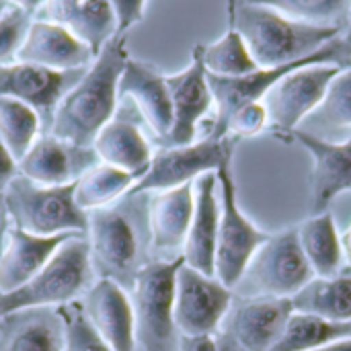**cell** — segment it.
Here are the masks:
<instances>
[{
    "instance_id": "obj_27",
    "label": "cell",
    "mask_w": 351,
    "mask_h": 351,
    "mask_svg": "<svg viewBox=\"0 0 351 351\" xmlns=\"http://www.w3.org/2000/svg\"><path fill=\"white\" fill-rule=\"evenodd\" d=\"M294 313L315 315L327 321H351V269L333 278H313L292 298Z\"/></svg>"
},
{
    "instance_id": "obj_14",
    "label": "cell",
    "mask_w": 351,
    "mask_h": 351,
    "mask_svg": "<svg viewBox=\"0 0 351 351\" xmlns=\"http://www.w3.org/2000/svg\"><path fill=\"white\" fill-rule=\"evenodd\" d=\"M167 86L173 105V128L160 148L187 146L195 142L199 123L214 107V95L202 58V43L193 47L191 64L185 70L167 76Z\"/></svg>"
},
{
    "instance_id": "obj_37",
    "label": "cell",
    "mask_w": 351,
    "mask_h": 351,
    "mask_svg": "<svg viewBox=\"0 0 351 351\" xmlns=\"http://www.w3.org/2000/svg\"><path fill=\"white\" fill-rule=\"evenodd\" d=\"M263 130H267V111L263 107V103H249L245 107H241L228 121L226 134L234 136V138H253L259 136Z\"/></svg>"
},
{
    "instance_id": "obj_9",
    "label": "cell",
    "mask_w": 351,
    "mask_h": 351,
    "mask_svg": "<svg viewBox=\"0 0 351 351\" xmlns=\"http://www.w3.org/2000/svg\"><path fill=\"white\" fill-rule=\"evenodd\" d=\"M239 138L234 136H212L191 142L187 146H171L154 152L150 169L136 185L132 193H154L173 189L185 183H193L206 173H216L218 169L232 162Z\"/></svg>"
},
{
    "instance_id": "obj_2",
    "label": "cell",
    "mask_w": 351,
    "mask_h": 351,
    "mask_svg": "<svg viewBox=\"0 0 351 351\" xmlns=\"http://www.w3.org/2000/svg\"><path fill=\"white\" fill-rule=\"evenodd\" d=\"M130 60L125 37L109 39L82 78L62 99L49 134L76 146L93 148L99 132L113 119L119 101V78Z\"/></svg>"
},
{
    "instance_id": "obj_25",
    "label": "cell",
    "mask_w": 351,
    "mask_h": 351,
    "mask_svg": "<svg viewBox=\"0 0 351 351\" xmlns=\"http://www.w3.org/2000/svg\"><path fill=\"white\" fill-rule=\"evenodd\" d=\"M45 21L66 27L90 47L95 58L103 45L117 35V21L109 0H47Z\"/></svg>"
},
{
    "instance_id": "obj_6",
    "label": "cell",
    "mask_w": 351,
    "mask_h": 351,
    "mask_svg": "<svg viewBox=\"0 0 351 351\" xmlns=\"http://www.w3.org/2000/svg\"><path fill=\"white\" fill-rule=\"evenodd\" d=\"M74 189L76 183L47 187L19 173L4 191L12 226L37 237L88 234V212L76 204Z\"/></svg>"
},
{
    "instance_id": "obj_4",
    "label": "cell",
    "mask_w": 351,
    "mask_h": 351,
    "mask_svg": "<svg viewBox=\"0 0 351 351\" xmlns=\"http://www.w3.org/2000/svg\"><path fill=\"white\" fill-rule=\"evenodd\" d=\"M95 282L88 239L74 237L27 284L12 292H0V319L25 308L62 306L84 296Z\"/></svg>"
},
{
    "instance_id": "obj_12",
    "label": "cell",
    "mask_w": 351,
    "mask_h": 351,
    "mask_svg": "<svg viewBox=\"0 0 351 351\" xmlns=\"http://www.w3.org/2000/svg\"><path fill=\"white\" fill-rule=\"evenodd\" d=\"M234 302V292L218 278L183 263L175 284V323L181 335H216Z\"/></svg>"
},
{
    "instance_id": "obj_30",
    "label": "cell",
    "mask_w": 351,
    "mask_h": 351,
    "mask_svg": "<svg viewBox=\"0 0 351 351\" xmlns=\"http://www.w3.org/2000/svg\"><path fill=\"white\" fill-rule=\"evenodd\" d=\"M136 181L138 179L134 175L111 165L99 162L76 181L74 197L84 212H90L123 197L136 185Z\"/></svg>"
},
{
    "instance_id": "obj_46",
    "label": "cell",
    "mask_w": 351,
    "mask_h": 351,
    "mask_svg": "<svg viewBox=\"0 0 351 351\" xmlns=\"http://www.w3.org/2000/svg\"><path fill=\"white\" fill-rule=\"evenodd\" d=\"M341 39H343V43L348 45V49L351 51V8L350 14H348V21H346V27H343V33H341Z\"/></svg>"
},
{
    "instance_id": "obj_39",
    "label": "cell",
    "mask_w": 351,
    "mask_h": 351,
    "mask_svg": "<svg viewBox=\"0 0 351 351\" xmlns=\"http://www.w3.org/2000/svg\"><path fill=\"white\" fill-rule=\"evenodd\" d=\"M19 175V165L16 160L10 156V152L6 150L4 142L0 140V193L6 191V187L10 185V181Z\"/></svg>"
},
{
    "instance_id": "obj_45",
    "label": "cell",
    "mask_w": 351,
    "mask_h": 351,
    "mask_svg": "<svg viewBox=\"0 0 351 351\" xmlns=\"http://www.w3.org/2000/svg\"><path fill=\"white\" fill-rule=\"evenodd\" d=\"M341 245H343V255H346V259H348V263H350L351 267V224L350 228L343 232V237H341Z\"/></svg>"
},
{
    "instance_id": "obj_3",
    "label": "cell",
    "mask_w": 351,
    "mask_h": 351,
    "mask_svg": "<svg viewBox=\"0 0 351 351\" xmlns=\"http://www.w3.org/2000/svg\"><path fill=\"white\" fill-rule=\"evenodd\" d=\"M228 29L247 43L259 68H278L315 56L343 33V27H319L294 21L269 6L228 0Z\"/></svg>"
},
{
    "instance_id": "obj_32",
    "label": "cell",
    "mask_w": 351,
    "mask_h": 351,
    "mask_svg": "<svg viewBox=\"0 0 351 351\" xmlns=\"http://www.w3.org/2000/svg\"><path fill=\"white\" fill-rule=\"evenodd\" d=\"M202 58L208 74L222 76V78L245 76L259 68L247 43L234 29H228L218 41L202 45Z\"/></svg>"
},
{
    "instance_id": "obj_8",
    "label": "cell",
    "mask_w": 351,
    "mask_h": 351,
    "mask_svg": "<svg viewBox=\"0 0 351 351\" xmlns=\"http://www.w3.org/2000/svg\"><path fill=\"white\" fill-rule=\"evenodd\" d=\"M311 64H337L343 68L351 66V51L348 45L343 43L341 35L333 41H329L323 49H319L315 56L286 64V66H278V68H257L251 74L245 76H237V78H222V76H214L208 74V82L214 95V119H212V128L208 134L212 136H228L226 128L230 117L245 105L249 103H259L267 90L286 74L302 68V66H311Z\"/></svg>"
},
{
    "instance_id": "obj_22",
    "label": "cell",
    "mask_w": 351,
    "mask_h": 351,
    "mask_svg": "<svg viewBox=\"0 0 351 351\" xmlns=\"http://www.w3.org/2000/svg\"><path fill=\"white\" fill-rule=\"evenodd\" d=\"M95 53L86 43L74 37L66 27L51 21H33L14 62L35 64L51 70L88 68Z\"/></svg>"
},
{
    "instance_id": "obj_11",
    "label": "cell",
    "mask_w": 351,
    "mask_h": 351,
    "mask_svg": "<svg viewBox=\"0 0 351 351\" xmlns=\"http://www.w3.org/2000/svg\"><path fill=\"white\" fill-rule=\"evenodd\" d=\"M341 70L343 66L337 64H311L280 78L261 99L267 128L282 140H290L292 132L323 103L329 84Z\"/></svg>"
},
{
    "instance_id": "obj_17",
    "label": "cell",
    "mask_w": 351,
    "mask_h": 351,
    "mask_svg": "<svg viewBox=\"0 0 351 351\" xmlns=\"http://www.w3.org/2000/svg\"><path fill=\"white\" fill-rule=\"evenodd\" d=\"M99 162L101 160L93 148L76 146L45 134L35 140L31 150L19 160V173L47 187L70 185Z\"/></svg>"
},
{
    "instance_id": "obj_41",
    "label": "cell",
    "mask_w": 351,
    "mask_h": 351,
    "mask_svg": "<svg viewBox=\"0 0 351 351\" xmlns=\"http://www.w3.org/2000/svg\"><path fill=\"white\" fill-rule=\"evenodd\" d=\"M8 228H10V216H8V210H6L4 193H0V257H2V251H4V243H6Z\"/></svg>"
},
{
    "instance_id": "obj_38",
    "label": "cell",
    "mask_w": 351,
    "mask_h": 351,
    "mask_svg": "<svg viewBox=\"0 0 351 351\" xmlns=\"http://www.w3.org/2000/svg\"><path fill=\"white\" fill-rule=\"evenodd\" d=\"M109 4L117 21V35H125L128 29L144 19L146 0H109Z\"/></svg>"
},
{
    "instance_id": "obj_7",
    "label": "cell",
    "mask_w": 351,
    "mask_h": 351,
    "mask_svg": "<svg viewBox=\"0 0 351 351\" xmlns=\"http://www.w3.org/2000/svg\"><path fill=\"white\" fill-rule=\"evenodd\" d=\"M313 278L315 271L302 251L298 230L290 226L269 234L253 255L234 292L239 298H292Z\"/></svg>"
},
{
    "instance_id": "obj_24",
    "label": "cell",
    "mask_w": 351,
    "mask_h": 351,
    "mask_svg": "<svg viewBox=\"0 0 351 351\" xmlns=\"http://www.w3.org/2000/svg\"><path fill=\"white\" fill-rule=\"evenodd\" d=\"M66 327L56 308H25L0 319V351H64Z\"/></svg>"
},
{
    "instance_id": "obj_19",
    "label": "cell",
    "mask_w": 351,
    "mask_h": 351,
    "mask_svg": "<svg viewBox=\"0 0 351 351\" xmlns=\"http://www.w3.org/2000/svg\"><path fill=\"white\" fill-rule=\"evenodd\" d=\"M119 99H130L134 103L142 121L162 146L173 128V105L167 76L154 66L130 58L119 78Z\"/></svg>"
},
{
    "instance_id": "obj_18",
    "label": "cell",
    "mask_w": 351,
    "mask_h": 351,
    "mask_svg": "<svg viewBox=\"0 0 351 351\" xmlns=\"http://www.w3.org/2000/svg\"><path fill=\"white\" fill-rule=\"evenodd\" d=\"M195 210L193 183H185L173 189L156 191L148 202V226L152 259H177V251L183 253V245L191 226Z\"/></svg>"
},
{
    "instance_id": "obj_20",
    "label": "cell",
    "mask_w": 351,
    "mask_h": 351,
    "mask_svg": "<svg viewBox=\"0 0 351 351\" xmlns=\"http://www.w3.org/2000/svg\"><path fill=\"white\" fill-rule=\"evenodd\" d=\"M216 187V173H206L193 181L195 210L181 253L189 267L210 278H216V245L220 228V199Z\"/></svg>"
},
{
    "instance_id": "obj_5",
    "label": "cell",
    "mask_w": 351,
    "mask_h": 351,
    "mask_svg": "<svg viewBox=\"0 0 351 351\" xmlns=\"http://www.w3.org/2000/svg\"><path fill=\"white\" fill-rule=\"evenodd\" d=\"M183 263V255L169 261L152 259L136 276L130 292L136 351L179 350L181 333L175 323V284Z\"/></svg>"
},
{
    "instance_id": "obj_21",
    "label": "cell",
    "mask_w": 351,
    "mask_h": 351,
    "mask_svg": "<svg viewBox=\"0 0 351 351\" xmlns=\"http://www.w3.org/2000/svg\"><path fill=\"white\" fill-rule=\"evenodd\" d=\"M82 306L97 333L113 351H136L134 308L128 292L111 282L97 280L82 296Z\"/></svg>"
},
{
    "instance_id": "obj_10",
    "label": "cell",
    "mask_w": 351,
    "mask_h": 351,
    "mask_svg": "<svg viewBox=\"0 0 351 351\" xmlns=\"http://www.w3.org/2000/svg\"><path fill=\"white\" fill-rule=\"evenodd\" d=\"M220 185V228L216 245V278L234 292L243 280L253 255L269 239V232L261 230L249 220L237 199V185L230 173V165L216 171Z\"/></svg>"
},
{
    "instance_id": "obj_42",
    "label": "cell",
    "mask_w": 351,
    "mask_h": 351,
    "mask_svg": "<svg viewBox=\"0 0 351 351\" xmlns=\"http://www.w3.org/2000/svg\"><path fill=\"white\" fill-rule=\"evenodd\" d=\"M2 2L8 4L10 8H19V10H25V12L33 14L39 8H43L47 0H2Z\"/></svg>"
},
{
    "instance_id": "obj_33",
    "label": "cell",
    "mask_w": 351,
    "mask_h": 351,
    "mask_svg": "<svg viewBox=\"0 0 351 351\" xmlns=\"http://www.w3.org/2000/svg\"><path fill=\"white\" fill-rule=\"evenodd\" d=\"M269 6L294 21L319 27H346L351 0H249Z\"/></svg>"
},
{
    "instance_id": "obj_35",
    "label": "cell",
    "mask_w": 351,
    "mask_h": 351,
    "mask_svg": "<svg viewBox=\"0 0 351 351\" xmlns=\"http://www.w3.org/2000/svg\"><path fill=\"white\" fill-rule=\"evenodd\" d=\"M58 311L66 327L64 351H113L93 327L90 319L84 313L82 300L66 302L58 306Z\"/></svg>"
},
{
    "instance_id": "obj_15",
    "label": "cell",
    "mask_w": 351,
    "mask_h": 351,
    "mask_svg": "<svg viewBox=\"0 0 351 351\" xmlns=\"http://www.w3.org/2000/svg\"><path fill=\"white\" fill-rule=\"evenodd\" d=\"M294 306L290 298H234L222 331H226L243 351H269L282 337Z\"/></svg>"
},
{
    "instance_id": "obj_34",
    "label": "cell",
    "mask_w": 351,
    "mask_h": 351,
    "mask_svg": "<svg viewBox=\"0 0 351 351\" xmlns=\"http://www.w3.org/2000/svg\"><path fill=\"white\" fill-rule=\"evenodd\" d=\"M306 128H321V130H341L351 128V66L343 68L323 99V103L304 119ZM302 123V125H304Z\"/></svg>"
},
{
    "instance_id": "obj_28",
    "label": "cell",
    "mask_w": 351,
    "mask_h": 351,
    "mask_svg": "<svg viewBox=\"0 0 351 351\" xmlns=\"http://www.w3.org/2000/svg\"><path fill=\"white\" fill-rule=\"evenodd\" d=\"M302 251L317 278H333L343 267V245L331 212H321L296 226Z\"/></svg>"
},
{
    "instance_id": "obj_23",
    "label": "cell",
    "mask_w": 351,
    "mask_h": 351,
    "mask_svg": "<svg viewBox=\"0 0 351 351\" xmlns=\"http://www.w3.org/2000/svg\"><path fill=\"white\" fill-rule=\"evenodd\" d=\"M74 237L86 234L64 232L56 237H37L10 224L0 257V292H12L27 284L47 265L56 251Z\"/></svg>"
},
{
    "instance_id": "obj_1",
    "label": "cell",
    "mask_w": 351,
    "mask_h": 351,
    "mask_svg": "<svg viewBox=\"0 0 351 351\" xmlns=\"http://www.w3.org/2000/svg\"><path fill=\"white\" fill-rule=\"evenodd\" d=\"M148 193L128 191L117 202L88 212V249L95 278L132 292L136 276L152 261Z\"/></svg>"
},
{
    "instance_id": "obj_36",
    "label": "cell",
    "mask_w": 351,
    "mask_h": 351,
    "mask_svg": "<svg viewBox=\"0 0 351 351\" xmlns=\"http://www.w3.org/2000/svg\"><path fill=\"white\" fill-rule=\"evenodd\" d=\"M31 14L19 8H8L0 16V66L12 64L31 27Z\"/></svg>"
},
{
    "instance_id": "obj_44",
    "label": "cell",
    "mask_w": 351,
    "mask_h": 351,
    "mask_svg": "<svg viewBox=\"0 0 351 351\" xmlns=\"http://www.w3.org/2000/svg\"><path fill=\"white\" fill-rule=\"evenodd\" d=\"M315 351H351V337L348 339H339V341H333L325 348H319Z\"/></svg>"
},
{
    "instance_id": "obj_31",
    "label": "cell",
    "mask_w": 351,
    "mask_h": 351,
    "mask_svg": "<svg viewBox=\"0 0 351 351\" xmlns=\"http://www.w3.org/2000/svg\"><path fill=\"white\" fill-rule=\"evenodd\" d=\"M39 128L41 119L29 105L12 97H0V140L16 165L35 144Z\"/></svg>"
},
{
    "instance_id": "obj_13",
    "label": "cell",
    "mask_w": 351,
    "mask_h": 351,
    "mask_svg": "<svg viewBox=\"0 0 351 351\" xmlns=\"http://www.w3.org/2000/svg\"><path fill=\"white\" fill-rule=\"evenodd\" d=\"M80 70H51L35 64L12 62L0 66V97H12L29 105L41 119L43 132H49L62 99L82 78Z\"/></svg>"
},
{
    "instance_id": "obj_40",
    "label": "cell",
    "mask_w": 351,
    "mask_h": 351,
    "mask_svg": "<svg viewBox=\"0 0 351 351\" xmlns=\"http://www.w3.org/2000/svg\"><path fill=\"white\" fill-rule=\"evenodd\" d=\"M177 351H218V339L216 335H197V337L181 335Z\"/></svg>"
},
{
    "instance_id": "obj_29",
    "label": "cell",
    "mask_w": 351,
    "mask_h": 351,
    "mask_svg": "<svg viewBox=\"0 0 351 351\" xmlns=\"http://www.w3.org/2000/svg\"><path fill=\"white\" fill-rule=\"evenodd\" d=\"M348 337H351V321L335 323L315 315L294 313L280 341L269 351H315Z\"/></svg>"
},
{
    "instance_id": "obj_26",
    "label": "cell",
    "mask_w": 351,
    "mask_h": 351,
    "mask_svg": "<svg viewBox=\"0 0 351 351\" xmlns=\"http://www.w3.org/2000/svg\"><path fill=\"white\" fill-rule=\"evenodd\" d=\"M93 150L99 160L142 179L152 162V146L140 125L128 117H113L95 138Z\"/></svg>"
},
{
    "instance_id": "obj_47",
    "label": "cell",
    "mask_w": 351,
    "mask_h": 351,
    "mask_svg": "<svg viewBox=\"0 0 351 351\" xmlns=\"http://www.w3.org/2000/svg\"><path fill=\"white\" fill-rule=\"evenodd\" d=\"M8 8H10V6H8V4H4V2L0 0V16H2V14H4V12L8 10Z\"/></svg>"
},
{
    "instance_id": "obj_43",
    "label": "cell",
    "mask_w": 351,
    "mask_h": 351,
    "mask_svg": "<svg viewBox=\"0 0 351 351\" xmlns=\"http://www.w3.org/2000/svg\"><path fill=\"white\" fill-rule=\"evenodd\" d=\"M216 339H218V351H243V348L226 331H218Z\"/></svg>"
},
{
    "instance_id": "obj_16",
    "label": "cell",
    "mask_w": 351,
    "mask_h": 351,
    "mask_svg": "<svg viewBox=\"0 0 351 351\" xmlns=\"http://www.w3.org/2000/svg\"><path fill=\"white\" fill-rule=\"evenodd\" d=\"M296 140L313 158L311 171V214L327 212V206L343 191H351V134L346 142H329L302 128L294 130Z\"/></svg>"
}]
</instances>
